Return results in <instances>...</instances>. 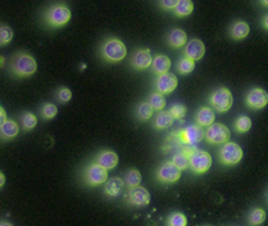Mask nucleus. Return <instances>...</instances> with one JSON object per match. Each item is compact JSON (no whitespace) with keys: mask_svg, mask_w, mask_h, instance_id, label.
<instances>
[{"mask_svg":"<svg viewBox=\"0 0 268 226\" xmlns=\"http://www.w3.org/2000/svg\"><path fill=\"white\" fill-rule=\"evenodd\" d=\"M10 68L18 77H30L37 70V63L33 56L20 52L13 58Z\"/></svg>","mask_w":268,"mask_h":226,"instance_id":"nucleus-1","label":"nucleus"},{"mask_svg":"<svg viewBox=\"0 0 268 226\" xmlns=\"http://www.w3.org/2000/svg\"><path fill=\"white\" fill-rule=\"evenodd\" d=\"M126 47L118 38H109L102 46V56L107 62H120L126 57Z\"/></svg>","mask_w":268,"mask_h":226,"instance_id":"nucleus-2","label":"nucleus"},{"mask_svg":"<svg viewBox=\"0 0 268 226\" xmlns=\"http://www.w3.org/2000/svg\"><path fill=\"white\" fill-rule=\"evenodd\" d=\"M71 20V11L65 5H54L46 13V22L52 27H61Z\"/></svg>","mask_w":268,"mask_h":226,"instance_id":"nucleus-3","label":"nucleus"},{"mask_svg":"<svg viewBox=\"0 0 268 226\" xmlns=\"http://www.w3.org/2000/svg\"><path fill=\"white\" fill-rule=\"evenodd\" d=\"M242 156H244L242 148L235 142H226L219 152L220 161L226 166H233V164L239 163Z\"/></svg>","mask_w":268,"mask_h":226,"instance_id":"nucleus-4","label":"nucleus"},{"mask_svg":"<svg viewBox=\"0 0 268 226\" xmlns=\"http://www.w3.org/2000/svg\"><path fill=\"white\" fill-rule=\"evenodd\" d=\"M210 104L219 113H225L232 106V94L228 88L216 89L210 97Z\"/></svg>","mask_w":268,"mask_h":226,"instance_id":"nucleus-5","label":"nucleus"},{"mask_svg":"<svg viewBox=\"0 0 268 226\" xmlns=\"http://www.w3.org/2000/svg\"><path fill=\"white\" fill-rule=\"evenodd\" d=\"M205 139L208 142L214 143V145H219V143H226L230 139V130L223 124H212L208 126L207 131H205Z\"/></svg>","mask_w":268,"mask_h":226,"instance_id":"nucleus-6","label":"nucleus"},{"mask_svg":"<svg viewBox=\"0 0 268 226\" xmlns=\"http://www.w3.org/2000/svg\"><path fill=\"white\" fill-rule=\"evenodd\" d=\"M191 159V168L196 173H204L207 172L210 167H212V156L208 152L201 150L194 151L193 154L189 157Z\"/></svg>","mask_w":268,"mask_h":226,"instance_id":"nucleus-7","label":"nucleus"},{"mask_svg":"<svg viewBox=\"0 0 268 226\" xmlns=\"http://www.w3.org/2000/svg\"><path fill=\"white\" fill-rule=\"evenodd\" d=\"M107 180V170L102 164L93 163L86 171V182L89 186H100Z\"/></svg>","mask_w":268,"mask_h":226,"instance_id":"nucleus-8","label":"nucleus"},{"mask_svg":"<svg viewBox=\"0 0 268 226\" xmlns=\"http://www.w3.org/2000/svg\"><path fill=\"white\" fill-rule=\"evenodd\" d=\"M203 126L200 125H192L180 131L178 134V138L180 139L183 143L188 146H196L197 143L200 142L204 138H205V132L201 129Z\"/></svg>","mask_w":268,"mask_h":226,"instance_id":"nucleus-9","label":"nucleus"},{"mask_svg":"<svg viewBox=\"0 0 268 226\" xmlns=\"http://www.w3.org/2000/svg\"><path fill=\"white\" fill-rule=\"evenodd\" d=\"M180 173H182V170L177 167L173 162H167L161 166L157 172V177L164 183H175L180 178Z\"/></svg>","mask_w":268,"mask_h":226,"instance_id":"nucleus-10","label":"nucleus"},{"mask_svg":"<svg viewBox=\"0 0 268 226\" xmlns=\"http://www.w3.org/2000/svg\"><path fill=\"white\" fill-rule=\"evenodd\" d=\"M246 104L252 109H262L268 104V93L261 88H253L246 97Z\"/></svg>","mask_w":268,"mask_h":226,"instance_id":"nucleus-11","label":"nucleus"},{"mask_svg":"<svg viewBox=\"0 0 268 226\" xmlns=\"http://www.w3.org/2000/svg\"><path fill=\"white\" fill-rule=\"evenodd\" d=\"M178 79L175 74L172 73H163L160 74L157 81H156V89L162 94H169L177 88Z\"/></svg>","mask_w":268,"mask_h":226,"instance_id":"nucleus-12","label":"nucleus"},{"mask_svg":"<svg viewBox=\"0 0 268 226\" xmlns=\"http://www.w3.org/2000/svg\"><path fill=\"white\" fill-rule=\"evenodd\" d=\"M151 195L148 191L143 187H134L130 188L129 191V202L131 204L137 205V207H145V205L150 204Z\"/></svg>","mask_w":268,"mask_h":226,"instance_id":"nucleus-13","label":"nucleus"},{"mask_svg":"<svg viewBox=\"0 0 268 226\" xmlns=\"http://www.w3.org/2000/svg\"><path fill=\"white\" fill-rule=\"evenodd\" d=\"M204 53H205V46L198 38H193V40L189 41L184 49L185 57L193 59V61H199V59L203 58Z\"/></svg>","mask_w":268,"mask_h":226,"instance_id":"nucleus-14","label":"nucleus"},{"mask_svg":"<svg viewBox=\"0 0 268 226\" xmlns=\"http://www.w3.org/2000/svg\"><path fill=\"white\" fill-rule=\"evenodd\" d=\"M153 62V58L151 56L150 50L143 49L136 51V53L132 56L131 58V65L134 66L136 70H145V68H148Z\"/></svg>","mask_w":268,"mask_h":226,"instance_id":"nucleus-15","label":"nucleus"},{"mask_svg":"<svg viewBox=\"0 0 268 226\" xmlns=\"http://www.w3.org/2000/svg\"><path fill=\"white\" fill-rule=\"evenodd\" d=\"M124 187H125V182H124L121 178L119 177L109 178V179L105 182V187H104L105 194L109 195V197H118L119 194L123 191Z\"/></svg>","mask_w":268,"mask_h":226,"instance_id":"nucleus-16","label":"nucleus"},{"mask_svg":"<svg viewBox=\"0 0 268 226\" xmlns=\"http://www.w3.org/2000/svg\"><path fill=\"white\" fill-rule=\"evenodd\" d=\"M169 46L175 47V49H180L187 43V34L180 29H173L167 36Z\"/></svg>","mask_w":268,"mask_h":226,"instance_id":"nucleus-17","label":"nucleus"},{"mask_svg":"<svg viewBox=\"0 0 268 226\" xmlns=\"http://www.w3.org/2000/svg\"><path fill=\"white\" fill-rule=\"evenodd\" d=\"M97 162L107 170H113L118 166L119 157L113 151H104L97 157Z\"/></svg>","mask_w":268,"mask_h":226,"instance_id":"nucleus-18","label":"nucleus"},{"mask_svg":"<svg viewBox=\"0 0 268 226\" xmlns=\"http://www.w3.org/2000/svg\"><path fill=\"white\" fill-rule=\"evenodd\" d=\"M169 68H171V59L168 57L163 56V54H159V56L155 57L152 62V70L156 74L167 73Z\"/></svg>","mask_w":268,"mask_h":226,"instance_id":"nucleus-19","label":"nucleus"},{"mask_svg":"<svg viewBox=\"0 0 268 226\" xmlns=\"http://www.w3.org/2000/svg\"><path fill=\"white\" fill-rule=\"evenodd\" d=\"M215 120V113L213 109L210 108H200L197 113V122L200 126H210L214 124Z\"/></svg>","mask_w":268,"mask_h":226,"instance_id":"nucleus-20","label":"nucleus"},{"mask_svg":"<svg viewBox=\"0 0 268 226\" xmlns=\"http://www.w3.org/2000/svg\"><path fill=\"white\" fill-rule=\"evenodd\" d=\"M249 33L250 26L245 21H236L230 29V35L233 40H242L249 35Z\"/></svg>","mask_w":268,"mask_h":226,"instance_id":"nucleus-21","label":"nucleus"},{"mask_svg":"<svg viewBox=\"0 0 268 226\" xmlns=\"http://www.w3.org/2000/svg\"><path fill=\"white\" fill-rule=\"evenodd\" d=\"M0 131H1V136L6 140H10V139H14L19 134V125L15 122H11V120H8L4 124L0 125Z\"/></svg>","mask_w":268,"mask_h":226,"instance_id":"nucleus-22","label":"nucleus"},{"mask_svg":"<svg viewBox=\"0 0 268 226\" xmlns=\"http://www.w3.org/2000/svg\"><path fill=\"white\" fill-rule=\"evenodd\" d=\"M173 120H175V118L171 111H160L159 115L156 116L155 126L157 129H167L173 124Z\"/></svg>","mask_w":268,"mask_h":226,"instance_id":"nucleus-23","label":"nucleus"},{"mask_svg":"<svg viewBox=\"0 0 268 226\" xmlns=\"http://www.w3.org/2000/svg\"><path fill=\"white\" fill-rule=\"evenodd\" d=\"M193 9L194 5L192 3V0H179V3L175 9V14L180 17H188V15H191Z\"/></svg>","mask_w":268,"mask_h":226,"instance_id":"nucleus-24","label":"nucleus"},{"mask_svg":"<svg viewBox=\"0 0 268 226\" xmlns=\"http://www.w3.org/2000/svg\"><path fill=\"white\" fill-rule=\"evenodd\" d=\"M153 110H155V108L152 106V104H151L150 102H143L141 103V104L139 105V108H137V115H139V118L141 119V120H145V122H147L148 119L152 116Z\"/></svg>","mask_w":268,"mask_h":226,"instance_id":"nucleus-25","label":"nucleus"},{"mask_svg":"<svg viewBox=\"0 0 268 226\" xmlns=\"http://www.w3.org/2000/svg\"><path fill=\"white\" fill-rule=\"evenodd\" d=\"M194 67H196V61L193 59L188 58V57H184L178 62V72L182 73V74H188V73L193 72Z\"/></svg>","mask_w":268,"mask_h":226,"instance_id":"nucleus-26","label":"nucleus"},{"mask_svg":"<svg viewBox=\"0 0 268 226\" xmlns=\"http://www.w3.org/2000/svg\"><path fill=\"white\" fill-rule=\"evenodd\" d=\"M141 173L137 170H130L126 174V184L129 188H134V187L140 186L141 183Z\"/></svg>","mask_w":268,"mask_h":226,"instance_id":"nucleus-27","label":"nucleus"},{"mask_svg":"<svg viewBox=\"0 0 268 226\" xmlns=\"http://www.w3.org/2000/svg\"><path fill=\"white\" fill-rule=\"evenodd\" d=\"M172 162H173L177 167H179L180 170H187L188 167H191V159H189V157H188L184 152H182V151H180L179 154L175 155Z\"/></svg>","mask_w":268,"mask_h":226,"instance_id":"nucleus-28","label":"nucleus"},{"mask_svg":"<svg viewBox=\"0 0 268 226\" xmlns=\"http://www.w3.org/2000/svg\"><path fill=\"white\" fill-rule=\"evenodd\" d=\"M252 126L251 119L249 116H240L235 122V129L237 132H247Z\"/></svg>","mask_w":268,"mask_h":226,"instance_id":"nucleus-29","label":"nucleus"},{"mask_svg":"<svg viewBox=\"0 0 268 226\" xmlns=\"http://www.w3.org/2000/svg\"><path fill=\"white\" fill-rule=\"evenodd\" d=\"M21 122H22V126H24L25 130H33L34 127L37 125V119L36 116L34 115L33 113H25L24 115L21 116Z\"/></svg>","mask_w":268,"mask_h":226,"instance_id":"nucleus-30","label":"nucleus"},{"mask_svg":"<svg viewBox=\"0 0 268 226\" xmlns=\"http://www.w3.org/2000/svg\"><path fill=\"white\" fill-rule=\"evenodd\" d=\"M150 103L152 104V106L155 108V110H162L166 105V100L162 93H153L150 97Z\"/></svg>","mask_w":268,"mask_h":226,"instance_id":"nucleus-31","label":"nucleus"},{"mask_svg":"<svg viewBox=\"0 0 268 226\" xmlns=\"http://www.w3.org/2000/svg\"><path fill=\"white\" fill-rule=\"evenodd\" d=\"M265 219L266 211L263 209H260V208L255 209L251 214H250V223H251L252 225H261V224L265 221Z\"/></svg>","mask_w":268,"mask_h":226,"instance_id":"nucleus-32","label":"nucleus"},{"mask_svg":"<svg viewBox=\"0 0 268 226\" xmlns=\"http://www.w3.org/2000/svg\"><path fill=\"white\" fill-rule=\"evenodd\" d=\"M13 37H14V33H13V30H11V27L5 26V25H1V27H0V43L4 46V45L10 42V41L13 40Z\"/></svg>","mask_w":268,"mask_h":226,"instance_id":"nucleus-33","label":"nucleus"},{"mask_svg":"<svg viewBox=\"0 0 268 226\" xmlns=\"http://www.w3.org/2000/svg\"><path fill=\"white\" fill-rule=\"evenodd\" d=\"M57 111L58 110H57L56 105L45 104L42 106V109H41V115L45 119H47V120H51V119H54L57 115Z\"/></svg>","mask_w":268,"mask_h":226,"instance_id":"nucleus-34","label":"nucleus"},{"mask_svg":"<svg viewBox=\"0 0 268 226\" xmlns=\"http://www.w3.org/2000/svg\"><path fill=\"white\" fill-rule=\"evenodd\" d=\"M168 225L171 226H185L187 225V219L183 214L176 213L169 218Z\"/></svg>","mask_w":268,"mask_h":226,"instance_id":"nucleus-35","label":"nucleus"},{"mask_svg":"<svg viewBox=\"0 0 268 226\" xmlns=\"http://www.w3.org/2000/svg\"><path fill=\"white\" fill-rule=\"evenodd\" d=\"M57 98H58L59 103L65 104V103H68L71 99H72V92H71L68 88H59L58 92H57Z\"/></svg>","mask_w":268,"mask_h":226,"instance_id":"nucleus-36","label":"nucleus"},{"mask_svg":"<svg viewBox=\"0 0 268 226\" xmlns=\"http://www.w3.org/2000/svg\"><path fill=\"white\" fill-rule=\"evenodd\" d=\"M172 113V115H173V118L175 119H182L184 118L185 113H187V109H185L184 105H173L171 108V110H169Z\"/></svg>","mask_w":268,"mask_h":226,"instance_id":"nucleus-37","label":"nucleus"},{"mask_svg":"<svg viewBox=\"0 0 268 226\" xmlns=\"http://www.w3.org/2000/svg\"><path fill=\"white\" fill-rule=\"evenodd\" d=\"M179 0H160V5L164 10H173L178 5Z\"/></svg>","mask_w":268,"mask_h":226,"instance_id":"nucleus-38","label":"nucleus"},{"mask_svg":"<svg viewBox=\"0 0 268 226\" xmlns=\"http://www.w3.org/2000/svg\"><path fill=\"white\" fill-rule=\"evenodd\" d=\"M0 114H1V120H0V124H4V122H8V120H6L5 110H4L3 108L0 109Z\"/></svg>","mask_w":268,"mask_h":226,"instance_id":"nucleus-39","label":"nucleus"},{"mask_svg":"<svg viewBox=\"0 0 268 226\" xmlns=\"http://www.w3.org/2000/svg\"><path fill=\"white\" fill-rule=\"evenodd\" d=\"M0 178H1V183H0V186L3 187L4 183H5V177H4V173H0Z\"/></svg>","mask_w":268,"mask_h":226,"instance_id":"nucleus-40","label":"nucleus"},{"mask_svg":"<svg viewBox=\"0 0 268 226\" xmlns=\"http://www.w3.org/2000/svg\"><path fill=\"white\" fill-rule=\"evenodd\" d=\"M263 26L268 30V15L265 17V19H263Z\"/></svg>","mask_w":268,"mask_h":226,"instance_id":"nucleus-41","label":"nucleus"},{"mask_svg":"<svg viewBox=\"0 0 268 226\" xmlns=\"http://www.w3.org/2000/svg\"><path fill=\"white\" fill-rule=\"evenodd\" d=\"M261 3H262L265 6H268V0H261Z\"/></svg>","mask_w":268,"mask_h":226,"instance_id":"nucleus-42","label":"nucleus"}]
</instances>
